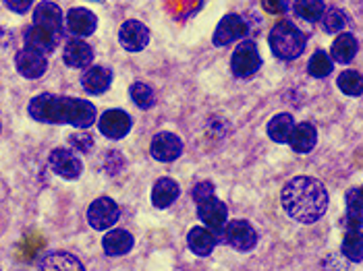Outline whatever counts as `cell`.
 <instances>
[{"label":"cell","mask_w":363,"mask_h":271,"mask_svg":"<svg viewBox=\"0 0 363 271\" xmlns=\"http://www.w3.org/2000/svg\"><path fill=\"white\" fill-rule=\"evenodd\" d=\"M29 116L38 122L46 125H71L77 129H89L96 122L98 110L91 102L56 96V93H40L28 106Z\"/></svg>","instance_id":"cell-1"},{"label":"cell","mask_w":363,"mask_h":271,"mask_svg":"<svg viewBox=\"0 0 363 271\" xmlns=\"http://www.w3.org/2000/svg\"><path fill=\"white\" fill-rule=\"evenodd\" d=\"M286 216L299 224H315L328 209V190L313 176H295L280 192Z\"/></svg>","instance_id":"cell-2"},{"label":"cell","mask_w":363,"mask_h":271,"mask_svg":"<svg viewBox=\"0 0 363 271\" xmlns=\"http://www.w3.org/2000/svg\"><path fill=\"white\" fill-rule=\"evenodd\" d=\"M268 44H270L272 54L277 58H280V60H295V58H299L306 52L308 38L293 21L282 19L270 31Z\"/></svg>","instance_id":"cell-3"},{"label":"cell","mask_w":363,"mask_h":271,"mask_svg":"<svg viewBox=\"0 0 363 271\" xmlns=\"http://www.w3.org/2000/svg\"><path fill=\"white\" fill-rule=\"evenodd\" d=\"M262 67V56L257 50V44L252 40H245L237 46L230 58V71L239 79H250Z\"/></svg>","instance_id":"cell-4"},{"label":"cell","mask_w":363,"mask_h":271,"mask_svg":"<svg viewBox=\"0 0 363 271\" xmlns=\"http://www.w3.org/2000/svg\"><path fill=\"white\" fill-rule=\"evenodd\" d=\"M224 243L228 246H233L235 250H241V253H247L255 248L257 244V232L247 219H233V221H226L223 228Z\"/></svg>","instance_id":"cell-5"},{"label":"cell","mask_w":363,"mask_h":271,"mask_svg":"<svg viewBox=\"0 0 363 271\" xmlns=\"http://www.w3.org/2000/svg\"><path fill=\"white\" fill-rule=\"evenodd\" d=\"M118 217H121V209H118V205L112 201L111 197L96 199L89 205V209H87V221H89V226L94 230H100V232L112 228L118 221Z\"/></svg>","instance_id":"cell-6"},{"label":"cell","mask_w":363,"mask_h":271,"mask_svg":"<svg viewBox=\"0 0 363 271\" xmlns=\"http://www.w3.org/2000/svg\"><path fill=\"white\" fill-rule=\"evenodd\" d=\"M48 163H50L55 174H58L60 178H67V180H75L84 172L82 160L71 149H65V147L52 149L50 156H48Z\"/></svg>","instance_id":"cell-7"},{"label":"cell","mask_w":363,"mask_h":271,"mask_svg":"<svg viewBox=\"0 0 363 271\" xmlns=\"http://www.w3.org/2000/svg\"><path fill=\"white\" fill-rule=\"evenodd\" d=\"M150 154L158 162H174L183 154V141H181V137L168 133V131L156 133L150 143Z\"/></svg>","instance_id":"cell-8"},{"label":"cell","mask_w":363,"mask_h":271,"mask_svg":"<svg viewBox=\"0 0 363 271\" xmlns=\"http://www.w3.org/2000/svg\"><path fill=\"white\" fill-rule=\"evenodd\" d=\"M15 67H17L19 75H23L26 79H40L48 69V58L44 52L26 46L23 50H19L15 54Z\"/></svg>","instance_id":"cell-9"},{"label":"cell","mask_w":363,"mask_h":271,"mask_svg":"<svg viewBox=\"0 0 363 271\" xmlns=\"http://www.w3.org/2000/svg\"><path fill=\"white\" fill-rule=\"evenodd\" d=\"M118 42L127 52H141L150 44V29L141 21L129 19L118 29Z\"/></svg>","instance_id":"cell-10"},{"label":"cell","mask_w":363,"mask_h":271,"mask_svg":"<svg viewBox=\"0 0 363 271\" xmlns=\"http://www.w3.org/2000/svg\"><path fill=\"white\" fill-rule=\"evenodd\" d=\"M197 217L214 232H223L224 224L228 219V209L220 199H216V195L203 199L197 203Z\"/></svg>","instance_id":"cell-11"},{"label":"cell","mask_w":363,"mask_h":271,"mask_svg":"<svg viewBox=\"0 0 363 271\" xmlns=\"http://www.w3.org/2000/svg\"><path fill=\"white\" fill-rule=\"evenodd\" d=\"M250 31V25L243 17L239 15H226L220 19V23L216 25V31L212 35L214 46H228L237 40H241L245 33Z\"/></svg>","instance_id":"cell-12"},{"label":"cell","mask_w":363,"mask_h":271,"mask_svg":"<svg viewBox=\"0 0 363 271\" xmlns=\"http://www.w3.org/2000/svg\"><path fill=\"white\" fill-rule=\"evenodd\" d=\"M133 122H131V116L125 112V110H106L100 120H98V129L100 133L108 139H123L131 131Z\"/></svg>","instance_id":"cell-13"},{"label":"cell","mask_w":363,"mask_h":271,"mask_svg":"<svg viewBox=\"0 0 363 271\" xmlns=\"http://www.w3.org/2000/svg\"><path fill=\"white\" fill-rule=\"evenodd\" d=\"M33 25H40V28L50 29L58 35L65 33V15L60 11V6L55 2H40L35 8H33Z\"/></svg>","instance_id":"cell-14"},{"label":"cell","mask_w":363,"mask_h":271,"mask_svg":"<svg viewBox=\"0 0 363 271\" xmlns=\"http://www.w3.org/2000/svg\"><path fill=\"white\" fill-rule=\"evenodd\" d=\"M112 83V69L106 64H94L87 67L82 77V87L89 96H102L108 91Z\"/></svg>","instance_id":"cell-15"},{"label":"cell","mask_w":363,"mask_h":271,"mask_svg":"<svg viewBox=\"0 0 363 271\" xmlns=\"http://www.w3.org/2000/svg\"><path fill=\"white\" fill-rule=\"evenodd\" d=\"M60 38L55 31L46 28H40V25H29L23 33V40H26V46L33 48V50H40L44 54H52L58 44H60Z\"/></svg>","instance_id":"cell-16"},{"label":"cell","mask_w":363,"mask_h":271,"mask_svg":"<svg viewBox=\"0 0 363 271\" xmlns=\"http://www.w3.org/2000/svg\"><path fill=\"white\" fill-rule=\"evenodd\" d=\"M62 60L71 69H87L91 64V60H94V50L84 38H71L65 44Z\"/></svg>","instance_id":"cell-17"},{"label":"cell","mask_w":363,"mask_h":271,"mask_svg":"<svg viewBox=\"0 0 363 271\" xmlns=\"http://www.w3.org/2000/svg\"><path fill=\"white\" fill-rule=\"evenodd\" d=\"M67 29L75 35V38H87L91 35L96 28H98V19L96 15L89 11V8H84V6H75L67 13Z\"/></svg>","instance_id":"cell-18"},{"label":"cell","mask_w":363,"mask_h":271,"mask_svg":"<svg viewBox=\"0 0 363 271\" xmlns=\"http://www.w3.org/2000/svg\"><path fill=\"white\" fill-rule=\"evenodd\" d=\"M286 143L297 154H309L315 147V143H318V131L309 122H299V125L293 127V131H291V135L286 139Z\"/></svg>","instance_id":"cell-19"},{"label":"cell","mask_w":363,"mask_h":271,"mask_svg":"<svg viewBox=\"0 0 363 271\" xmlns=\"http://www.w3.org/2000/svg\"><path fill=\"white\" fill-rule=\"evenodd\" d=\"M187 244L197 257H208L216 248V232L210 230L208 226L191 228V232L187 234Z\"/></svg>","instance_id":"cell-20"},{"label":"cell","mask_w":363,"mask_h":271,"mask_svg":"<svg viewBox=\"0 0 363 271\" xmlns=\"http://www.w3.org/2000/svg\"><path fill=\"white\" fill-rule=\"evenodd\" d=\"M133 236L127 230H111L102 238V248L108 257H123L133 248Z\"/></svg>","instance_id":"cell-21"},{"label":"cell","mask_w":363,"mask_h":271,"mask_svg":"<svg viewBox=\"0 0 363 271\" xmlns=\"http://www.w3.org/2000/svg\"><path fill=\"white\" fill-rule=\"evenodd\" d=\"M179 192H181V189H179L177 180H172V178H160L154 185V189H152V203L158 209H167V207H170L179 199Z\"/></svg>","instance_id":"cell-22"},{"label":"cell","mask_w":363,"mask_h":271,"mask_svg":"<svg viewBox=\"0 0 363 271\" xmlns=\"http://www.w3.org/2000/svg\"><path fill=\"white\" fill-rule=\"evenodd\" d=\"M357 50H359V44H357L353 33H338L335 44H333L330 54H333V60H336V62L349 64V62H353Z\"/></svg>","instance_id":"cell-23"},{"label":"cell","mask_w":363,"mask_h":271,"mask_svg":"<svg viewBox=\"0 0 363 271\" xmlns=\"http://www.w3.org/2000/svg\"><path fill=\"white\" fill-rule=\"evenodd\" d=\"M40 270H75L84 271V263L69 253H50L40 261Z\"/></svg>","instance_id":"cell-24"},{"label":"cell","mask_w":363,"mask_h":271,"mask_svg":"<svg viewBox=\"0 0 363 271\" xmlns=\"http://www.w3.org/2000/svg\"><path fill=\"white\" fill-rule=\"evenodd\" d=\"M342 255L353 261L362 263L363 259V234L362 228H347L345 238H342Z\"/></svg>","instance_id":"cell-25"},{"label":"cell","mask_w":363,"mask_h":271,"mask_svg":"<svg viewBox=\"0 0 363 271\" xmlns=\"http://www.w3.org/2000/svg\"><path fill=\"white\" fill-rule=\"evenodd\" d=\"M295 127V120L291 114L282 112V114H277L270 122H268V137L274 141V143H286V139L291 135Z\"/></svg>","instance_id":"cell-26"},{"label":"cell","mask_w":363,"mask_h":271,"mask_svg":"<svg viewBox=\"0 0 363 271\" xmlns=\"http://www.w3.org/2000/svg\"><path fill=\"white\" fill-rule=\"evenodd\" d=\"M293 11L297 17L306 21H320L326 8H324V0H295Z\"/></svg>","instance_id":"cell-27"},{"label":"cell","mask_w":363,"mask_h":271,"mask_svg":"<svg viewBox=\"0 0 363 271\" xmlns=\"http://www.w3.org/2000/svg\"><path fill=\"white\" fill-rule=\"evenodd\" d=\"M338 89L345 93V96H353V98H359L363 93V79L357 71H342L338 75Z\"/></svg>","instance_id":"cell-28"},{"label":"cell","mask_w":363,"mask_h":271,"mask_svg":"<svg viewBox=\"0 0 363 271\" xmlns=\"http://www.w3.org/2000/svg\"><path fill=\"white\" fill-rule=\"evenodd\" d=\"M129 96H131V100L135 102V106L141 110L152 108V106L156 104V93H154V89H152L147 83H133V85L129 87Z\"/></svg>","instance_id":"cell-29"},{"label":"cell","mask_w":363,"mask_h":271,"mask_svg":"<svg viewBox=\"0 0 363 271\" xmlns=\"http://www.w3.org/2000/svg\"><path fill=\"white\" fill-rule=\"evenodd\" d=\"M308 73L315 79H324L333 73V58L326 54L324 50H318L315 54L309 58Z\"/></svg>","instance_id":"cell-30"},{"label":"cell","mask_w":363,"mask_h":271,"mask_svg":"<svg viewBox=\"0 0 363 271\" xmlns=\"http://www.w3.org/2000/svg\"><path fill=\"white\" fill-rule=\"evenodd\" d=\"M322 25L324 29L328 31V33H340L345 25H347V15H345V11H340V8H328V11H324V15H322Z\"/></svg>","instance_id":"cell-31"},{"label":"cell","mask_w":363,"mask_h":271,"mask_svg":"<svg viewBox=\"0 0 363 271\" xmlns=\"http://www.w3.org/2000/svg\"><path fill=\"white\" fill-rule=\"evenodd\" d=\"M347 214L362 216V189L359 187L347 192Z\"/></svg>","instance_id":"cell-32"},{"label":"cell","mask_w":363,"mask_h":271,"mask_svg":"<svg viewBox=\"0 0 363 271\" xmlns=\"http://www.w3.org/2000/svg\"><path fill=\"white\" fill-rule=\"evenodd\" d=\"M69 143H71L73 149H77V151H82V154H89L91 147H94V139L87 135V133H77V135H73L69 139Z\"/></svg>","instance_id":"cell-33"},{"label":"cell","mask_w":363,"mask_h":271,"mask_svg":"<svg viewBox=\"0 0 363 271\" xmlns=\"http://www.w3.org/2000/svg\"><path fill=\"white\" fill-rule=\"evenodd\" d=\"M212 195H216V189H214V185L210 183V180H203V183H197L194 190H191V197H194V201L199 203V201H203V199H208V197H212Z\"/></svg>","instance_id":"cell-34"},{"label":"cell","mask_w":363,"mask_h":271,"mask_svg":"<svg viewBox=\"0 0 363 271\" xmlns=\"http://www.w3.org/2000/svg\"><path fill=\"white\" fill-rule=\"evenodd\" d=\"M289 4H291V0H262L264 11L272 13V15H284L289 11Z\"/></svg>","instance_id":"cell-35"},{"label":"cell","mask_w":363,"mask_h":271,"mask_svg":"<svg viewBox=\"0 0 363 271\" xmlns=\"http://www.w3.org/2000/svg\"><path fill=\"white\" fill-rule=\"evenodd\" d=\"M4 6L9 11L17 13V15H23V13H28L29 8L33 6V0H4Z\"/></svg>","instance_id":"cell-36"},{"label":"cell","mask_w":363,"mask_h":271,"mask_svg":"<svg viewBox=\"0 0 363 271\" xmlns=\"http://www.w3.org/2000/svg\"><path fill=\"white\" fill-rule=\"evenodd\" d=\"M0 131H2V125H0Z\"/></svg>","instance_id":"cell-37"}]
</instances>
